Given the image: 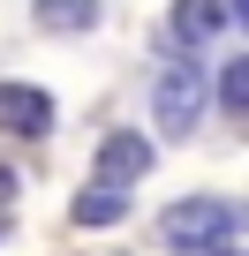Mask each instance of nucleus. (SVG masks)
I'll return each mask as SVG.
<instances>
[{"label":"nucleus","instance_id":"f257e3e1","mask_svg":"<svg viewBox=\"0 0 249 256\" xmlns=\"http://www.w3.org/2000/svg\"><path fill=\"white\" fill-rule=\"evenodd\" d=\"M241 226H249V211L226 204V196H181V204L159 211V241L174 256H234Z\"/></svg>","mask_w":249,"mask_h":256},{"label":"nucleus","instance_id":"f03ea898","mask_svg":"<svg viewBox=\"0 0 249 256\" xmlns=\"http://www.w3.org/2000/svg\"><path fill=\"white\" fill-rule=\"evenodd\" d=\"M204 106H211V68H196V60H166V68L151 76V113H159L166 136H189V128L204 120Z\"/></svg>","mask_w":249,"mask_h":256},{"label":"nucleus","instance_id":"7ed1b4c3","mask_svg":"<svg viewBox=\"0 0 249 256\" xmlns=\"http://www.w3.org/2000/svg\"><path fill=\"white\" fill-rule=\"evenodd\" d=\"M53 128V98L31 90V83H0V136H16V144H38Z\"/></svg>","mask_w":249,"mask_h":256},{"label":"nucleus","instance_id":"20e7f679","mask_svg":"<svg viewBox=\"0 0 249 256\" xmlns=\"http://www.w3.org/2000/svg\"><path fill=\"white\" fill-rule=\"evenodd\" d=\"M136 174H151V136L121 128V136H106V144H98V181H106V188H129Z\"/></svg>","mask_w":249,"mask_h":256},{"label":"nucleus","instance_id":"39448f33","mask_svg":"<svg viewBox=\"0 0 249 256\" xmlns=\"http://www.w3.org/2000/svg\"><path fill=\"white\" fill-rule=\"evenodd\" d=\"M226 30V0H174V38L196 53V46H211Z\"/></svg>","mask_w":249,"mask_h":256},{"label":"nucleus","instance_id":"423d86ee","mask_svg":"<svg viewBox=\"0 0 249 256\" xmlns=\"http://www.w3.org/2000/svg\"><path fill=\"white\" fill-rule=\"evenodd\" d=\"M121 218H129V196H121V188H83L76 196V226H121Z\"/></svg>","mask_w":249,"mask_h":256},{"label":"nucleus","instance_id":"0eeeda50","mask_svg":"<svg viewBox=\"0 0 249 256\" xmlns=\"http://www.w3.org/2000/svg\"><path fill=\"white\" fill-rule=\"evenodd\" d=\"M38 30H91L98 23V0H38Z\"/></svg>","mask_w":249,"mask_h":256},{"label":"nucleus","instance_id":"6e6552de","mask_svg":"<svg viewBox=\"0 0 249 256\" xmlns=\"http://www.w3.org/2000/svg\"><path fill=\"white\" fill-rule=\"evenodd\" d=\"M219 113L226 120H249V53L219 68Z\"/></svg>","mask_w":249,"mask_h":256},{"label":"nucleus","instance_id":"1a4fd4ad","mask_svg":"<svg viewBox=\"0 0 249 256\" xmlns=\"http://www.w3.org/2000/svg\"><path fill=\"white\" fill-rule=\"evenodd\" d=\"M226 16H241V23H249V0H226Z\"/></svg>","mask_w":249,"mask_h":256}]
</instances>
